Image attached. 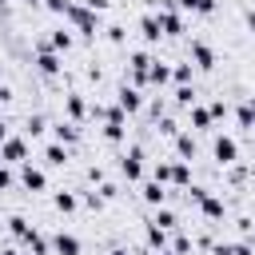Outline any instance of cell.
<instances>
[{"instance_id":"6da1fadb","label":"cell","mask_w":255,"mask_h":255,"mask_svg":"<svg viewBox=\"0 0 255 255\" xmlns=\"http://www.w3.org/2000/svg\"><path fill=\"white\" fill-rule=\"evenodd\" d=\"M64 24L72 28V32H80L84 40H96L100 32H104V16L100 12H92V8H84V4H68V12H64Z\"/></svg>"},{"instance_id":"7a4b0ae2","label":"cell","mask_w":255,"mask_h":255,"mask_svg":"<svg viewBox=\"0 0 255 255\" xmlns=\"http://www.w3.org/2000/svg\"><path fill=\"white\" fill-rule=\"evenodd\" d=\"M32 64H36V72H40V76H60V72H64V56H60V52H52L44 40H36V44H32Z\"/></svg>"},{"instance_id":"3957f363","label":"cell","mask_w":255,"mask_h":255,"mask_svg":"<svg viewBox=\"0 0 255 255\" xmlns=\"http://www.w3.org/2000/svg\"><path fill=\"white\" fill-rule=\"evenodd\" d=\"M116 167H120V175H124L128 183H139V179H143V171H147V167H143V147H139V143L124 147V155H120V163H116Z\"/></svg>"},{"instance_id":"277c9868","label":"cell","mask_w":255,"mask_h":255,"mask_svg":"<svg viewBox=\"0 0 255 255\" xmlns=\"http://www.w3.org/2000/svg\"><path fill=\"white\" fill-rule=\"evenodd\" d=\"M151 52L147 48H135L131 56H128V84H135V88H147V68H151Z\"/></svg>"},{"instance_id":"5b68a950","label":"cell","mask_w":255,"mask_h":255,"mask_svg":"<svg viewBox=\"0 0 255 255\" xmlns=\"http://www.w3.org/2000/svg\"><path fill=\"white\" fill-rule=\"evenodd\" d=\"M155 20H159V32H163V36H179V32H183V12L175 8V0H159Z\"/></svg>"},{"instance_id":"8992f818","label":"cell","mask_w":255,"mask_h":255,"mask_svg":"<svg viewBox=\"0 0 255 255\" xmlns=\"http://www.w3.org/2000/svg\"><path fill=\"white\" fill-rule=\"evenodd\" d=\"M116 108H124L128 116H139V112H143V88H135V84L124 80V84L116 88Z\"/></svg>"},{"instance_id":"52a82bcc","label":"cell","mask_w":255,"mask_h":255,"mask_svg":"<svg viewBox=\"0 0 255 255\" xmlns=\"http://www.w3.org/2000/svg\"><path fill=\"white\" fill-rule=\"evenodd\" d=\"M16 183L24 187V191H32V195H40V191H48V175H44V167H36V163H20V175H16Z\"/></svg>"},{"instance_id":"ba28073f","label":"cell","mask_w":255,"mask_h":255,"mask_svg":"<svg viewBox=\"0 0 255 255\" xmlns=\"http://www.w3.org/2000/svg\"><path fill=\"white\" fill-rule=\"evenodd\" d=\"M28 159V135H8L4 143H0V163H24Z\"/></svg>"},{"instance_id":"9c48e42d","label":"cell","mask_w":255,"mask_h":255,"mask_svg":"<svg viewBox=\"0 0 255 255\" xmlns=\"http://www.w3.org/2000/svg\"><path fill=\"white\" fill-rule=\"evenodd\" d=\"M211 155H215V163H219V167L235 163V159H239V139H235V135H215Z\"/></svg>"},{"instance_id":"30bf717a","label":"cell","mask_w":255,"mask_h":255,"mask_svg":"<svg viewBox=\"0 0 255 255\" xmlns=\"http://www.w3.org/2000/svg\"><path fill=\"white\" fill-rule=\"evenodd\" d=\"M187 56H191V64H195L199 72H211V68H215V48H211L207 40H191V44H187Z\"/></svg>"},{"instance_id":"8fae6325","label":"cell","mask_w":255,"mask_h":255,"mask_svg":"<svg viewBox=\"0 0 255 255\" xmlns=\"http://www.w3.org/2000/svg\"><path fill=\"white\" fill-rule=\"evenodd\" d=\"M64 116H68L72 124H84V120H88V100H84V92H64Z\"/></svg>"},{"instance_id":"7c38bea8","label":"cell","mask_w":255,"mask_h":255,"mask_svg":"<svg viewBox=\"0 0 255 255\" xmlns=\"http://www.w3.org/2000/svg\"><path fill=\"white\" fill-rule=\"evenodd\" d=\"M40 159H44L48 167H68V159H72V147H68V143H56V139H48V143H44V151H40Z\"/></svg>"},{"instance_id":"4fadbf2b","label":"cell","mask_w":255,"mask_h":255,"mask_svg":"<svg viewBox=\"0 0 255 255\" xmlns=\"http://www.w3.org/2000/svg\"><path fill=\"white\" fill-rule=\"evenodd\" d=\"M195 207H199V215H203L207 223H223V219H227V203H223V199H215L211 191H207V195H203Z\"/></svg>"},{"instance_id":"5bb4252c","label":"cell","mask_w":255,"mask_h":255,"mask_svg":"<svg viewBox=\"0 0 255 255\" xmlns=\"http://www.w3.org/2000/svg\"><path fill=\"white\" fill-rule=\"evenodd\" d=\"M139 199H143L147 207H163V203H167V187H163L159 179H143V187H139Z\"/></svg>"},{"instance_id":"9a60e30c","label":"cell","mask_w":255,"mask_h":255,"mask_svg":"<svg viewBox=\"0 0 255 255\" xmlns=\"http://www.w3.org/2000/svg\"><path fill=\"white\" fill-rule=\"evenodd\" d=\"M20 243H24L28 255H52V239H48L44 231H36V227H28V235H24Z\"/></svg>"},{"instance_id":"2e32d148","label":"cell","mask_w":255,"mask_h":255,"mask_svg":"<svg viewBox=\"0 0 255 255\" xmlns=\"http://www.w3.org/2000/svg\"><path fill=\"white\" fill-rule=\"evenodd\" d=\"M80 251H84V243L72 231H56L52 235V255H80Z\"/></svg>"},{"instance_id":"e0dca14e","label":"cell","mask_w":255,"mask_h":255,"mask_svg":"<svg viewBox=\"0 0 255 255\" xmlns=\"http://www.w3.org/2000/svg\"><path fill=\"white\" fill-rule=\"evenodd\" d=\"M52 139H56V143H68V147L80 143V124H72V120H56V124H52Z\"/></svg>"},{"instance_id":"ac0fdd59","label":"cell","mask_w":255,"mask_h":255,"mask_svg":"<svg viewBox=\"0 0 255 255\" xmlns=\"http://www.w3.org/2000/svg\"><path fill=\"white\" fill-rule=\"evenodd\" d=\"M44 44H48L52 52H60V56H64V52H72V44H76V36H72V28L64 24V28H52V36H48Z\"/></svg>"},{"instance_id":"d6986e66","label":"cell","mask_w":255,"mask_h":255,"mask_svg":"<svg viewBox=\"0 0 255 255\" xmlns=\"http://www.w3.org/2000/svg\"><path fill=\"white\" fill-rule=\"evenodd\" d=\"M171 143H175V155H179V159H187V163L199 155V143H195V135H191V131H179Z\"/></svg>"},{"instance_id":"ffe728a7","label":"cell","mask_w":255,"mask_h":255,"mask_svg":"<svg viewBox=\"0 0 255 255\" xmlns=\"http://www.w3.org/2000/svg\"><path fill=\"white\" fill-rule=\"evenodd\" d=\"M139 36H143V44H159V20H155V12H143L139 16Z\"/></svg>"},{"instance_id":"44dd1931","label":"cell","mask_w":255,"mask_h":255,"mask_svg":"<svg viewBox=\"0 0 255 255\" xmlns=\"http://www.w3.org/2000/svg\"><path fill=\"white\" fill-rule=\"evenodd\" d=\"M187 120H191V131H211V124H215L203 104H191V108H187Z\"/></svg>"},{"instance_id":"7402d4cb","label":"cell","mask_w":255,"mask_h":255,"mask_svg":"<svg viewBox=\"0 0 255 255\" xmlns=\"http://www.w3.org/2000/svg\"><path fill=\"white\" fill-rule=\"evenodd\" d=\"M187 183H191V163H187V159H171V179H167V187H179V191H183Z\"/></svg>"},{"instance_id":"603a6c76","label":"cell","mask_w":255,"mask_h":255,"mask_svg":"<svg viewBox=\"0 0 255 255\" xmlns=\"http://www.w3.org/2000/svg\"><path fill=\"white\" fill-rule=\"evenodd\" d=\"M167 251H171V255H191V251H195V239H191V235H183V231L175 227V231L167 235Z\"/></svg>"},{"instance_id":"cb8c5ba5","label":"cell","mask_w":255,"mask_h":255,"mask_svg":"<svg viewBox=\"0 0 255 255\" xmlns=\"http://www.w3.org/2000/svg\"><path fill=\"white\" fill-rule=\"evenodd\" d=\"M147 84H155V88L171 84V64H163V60L155 56V60H151V68H147Z\"/></svg>"},{"instance_id":"d4e9b609","label":"cell","mask_w":255,"mask_h":255,"mask_svg":"<svg viewBox=\"0 0 255 255\" xmlns=\"http://www.w3.org/2000/svg\"><path fill=\"white\" fill-rule=\"evenodd\" d=\"M167 235H171V231H163V227H155V223L147 219L143 239H147V247H151V251H167Z\"/></svg>"},{"instance_id":"484cf974","label":"cell","mask_w":255,"mask_h":255,"mask_svg":"<svg viewBox=\"0 0 255 255\" xmlns=\"http://www.w3.org/2000/svg\"><path fill=\"white\" fill-rule=\"evenodd\" d=\"M175 8L179 12H191V16H211L219 4L215 0H175Z\"/></svg>"},{"instance_id":"4316f807","label":"cell","mask_w":255,"mask_h":255,"mask_svg":"<svg viewBox=\"0 0 255 255\" xmlns=\"http://www.w3.org/2000/svg\"><path fill=\"white\" fill-rule=\"evenodd\" d=\"M52 207H56L60 215H72V211L80 207V195H76V191H56V195H52Z\"/></svg>"},{"instance_id":"83f0119b","label":"cell","mask_w":255,"mask_h":255,"mask_svg":"<svg viewBox=\"0 0 255 255\" xmlns=\"http://www.w3.org/2000/svg\"><path fill=\"white\" fill-rule=\"evenodd\" d=\"M151 223H155V227H163V231H175V227H179V215L163 203V207H155V211H151Z\"/></svg>"},{"instance_id":"f1b7e54d","label":"cell","mask_w":255,"mask_h":255,"mask_svg":"<svg viewBox=\"0 0 255 255\" xmlns=\"http://www.w3.org/2000/svg\"><path fill=\"white\" fill-rule=\"evenodd\" d=\"M211 255H255V247L247 239H235V243H215Z\"/></svg>"},{"instance_id":"f546056e","label":"cell","mask_w":255,"mask_h":255,"mask_svg":"<svg viewBox=\"0 0 255 255\" xmlns=\"http://www.w3.org/2000/svg\"><path fill=\"white\" fill-rule=\"evenodd\" d=\"M44 131H48V116H40V112H32V116L24 120V135H28V139H40Z\"/></svg>"},{"instance_id":"4dcf8cb0","label":"cell","mask_w":255,"mask_h":255,"mask_svg":"<svg viewBox=\"0 0 255 255\" xmlns=\"http://www.w3.org/2000/svg\"><path fill=\"white\" fill-rule=\"evenodd\" d=\"M100 135H104L108 143H124V139H128V124H112V120H108V124H100Z\"/></svg>"},{"instance_id":"1f68e13d","label":"cell","mask_w":255,"mask_h":255,"mask_svg":"<svg viewBox=\"0 0 255 255\" xmlns=\"http://www.w3.org/2000/svg\"><path fill=\"white\" fill-rule=\"evenodd\" d=\"M104 40H108L112 48H124V44H128V28H124V24H104Z\"/></svg>"},{"instance_id":"d6a6232c","label":"cell","mask_w":255,"mask_h":255,"mask_svg":"<svg viewBox=\"0 0 255 255\" xmlns=\"http://www.w3.org/2000/svg\"><path fill=\"white\" fill-rule=\"evenodd\" d=\"M195 104V84H175V108H191Z\"/></svg>"},{"instance_id":"836d02e7","label":"cell","mask_w":255,"mask_h":255,"mask_svg":"<svg viewBox=\"0 0 255 255\" xmlns=\"http://www.w3.org/2000/svg\"><path fill=\"white\" fill-rule=\"evenodd\" d=\"M155 131H159L163 139H175V135H179V124H175V116H159V120H155Z\"/></svg>"},{"instance_id":"e575fe53","label":"cell","mask_w":255,"mask_h":255,"mask_svg":"<svg viewBox=\"0 0 255 255\" xmlns=\"http://www.w3.org/2000/svg\"><path fill=\"white\" fill-rule=\"evenodd\" d=\"M171 80H175V84H191V80H195V64H175V68H171Z\"/></svg>"},{"instance_id":"d590c367","label":"cell","mask_w":255,"mask_h":255,"mask_svg":"<svg viewBox=\"0 0 255 255\" xmlns=\"http://www.w3.org/2000/svg\"><path fill=\"white\" fill-rule=\"evenodd\" d=\"M247 175H251V167H247V163H239V159H235V163H227V179H231V183H247Z\"/></svg>"},{"instance_id":"8d00e7d4","label":"cell","mask_w":255,"mask_h":255,"mask_svg":"<svg viewBox=\"0 0 255 255\" xmlns=\"http://www.w3.org/2000/svg\"><path fill=\"white\" fill-rule=\"evenodd\" d=\"M28 227H32V223H28L24 215H12V219H8V235H12V239H24Z\"/></svg>"},{"instance_id":"74e56055","label":"cell","mask_w":255,"mask_h":255,"mask_svg":"<svg viewBox=\"0 0 255 255\" xmlns=\"http://www.w3.org/2000/svg\"><path fill=\"white\" fill-rule=\"evenodd\" d=\"M235 120H239V128H255V112H251V104H247V100L235 108Z\"/></svg>"},{"instance_id":"f35d334b","label":"cell","mask_w":255,"mask_h":255,"mask_svg":"<svg viewBox=\"0 0 255 255\" xmlns=\"http://www.w3.org/2000/svg\"><path fill=\"white\" fill-rule=\"evenodd\" d=\"M96 191H100V199H104V203H112V199H120V187H116L112 179H104V183H96Z\"/></svg>"},{"instance_id":"ab89813d","label":"cell","mask_w":255,"mask_h":255,"mask_svg":"<svg viewBox=\"0 0 255 255\" xmlns=\"http://www.w3.org/2000/svg\"><path fill=\"white\" fill-rule=\"evenodd\" d=\"M80 203H84L88 211H104V199H100V191H80Z\"/></svg>"},{"instance_id":"60d3db41","label":"cell","mask_w":255,"mask_h":255,"mask_svg":"<svg viewBox=\"0 0 255 255\" xmlns=\"http://www.w3.org/2000/svg\"><path fill=\"white\" fill-rule=\"evenodd\" d=\"M207 112H211V120H227V112H231V108H227V100H211V104H207Z\"/></svg>"},{"instance_id":"b9f144b4","label":"cell","mask_w":255,"mask_h":255,"mask_svg":"<svg viewBox=\"0 0 255 255\" xmlns=\"http://www.w3.org/2000/svg\"><path fill=\"white\" fill-rule=\"evenodd\" d=\"M235 231H239V235H251V231H255V215H239V219H235Z\"/></svg>"},{"instance_id":"7bdbcfd3","label":"cell","mask_w":255,"mask_h":255,"mask_svg":"<svg viewBox=\"0 0 255 255\" xmlns=\"http://www.w3.org/2000/svg\"><path fill=\"white\" fill-rule=\"evenodd\" d=\"M8 187H16V175H12L8 163H0V191H8Z\"/></svg>"},{"instance_id":"ee69618b","label":"cell","mask_w":255,"mask_h":255,"mask_svg":"<svg viewBox=\"0 0 255 255\" xmlns=\"http://www.w3.org/2000/svg\"><path fill=\"white\" fill-rule=\"evenodd\" d=\"M76 4H84V8H92V12H100V16L112 8V0H76Z\"/></svg>"},{"instance_id":"f6af8a7d","label":"cell","mask_w":255,"mask_h":255,"mask_svg":"<svg viewBox=\"0 0 255 255\" xmlns=\"http://www.w3.org/2000/svg\"><path fill=\"white\" fill-rule=\"evenodd\" d=\"M68 4H72V0H44V8H48V12H56V16H64V12H68Z\"/></svg>"},{"instance_id":"bcb514c9","label":"cell","mask_w":255,"mask_h":255,"mask_svg":"<svg viewBox=\"0 0 255 255\" xmlns=\"http://www.w3.org/2000/svg\"><path fill=\"white\" fill-rule=\"evenodd\" d=\"M8 104H12V88H8V84H0V116H4V108H8Z\"/></svg>"},{"instance_id":"7dc6e473","label":"cell","mask_w":255,"mask_h":255,"mask_svg":"<svg viewBox=\"0 0 255 255\" xmlns=\"http://www.w3.org/2000/svg\"><path fill=\"white\" fill-rule=\"evenodd\" d=\"M88 179H92V183H104L108 175H104V167H88Z\"/></svg>"},{"instance_id":"c3c4849f","label":"cell","mask_w":255,"mask_h":255,"mask_svg":"<svg viewBox=\"0 0 255 255\" xmlns=\"http://www.w3.org/2000/svg\"><path fill=\"white\" fill-rule=\"evenodd\" d=\"M195 243H199V247H203V251H211V247H215V239H211V231H203V235H199V239H195Z\"/></svg>"},{"instance_id":"681fc988","label":"cell","mask_w":255,"mask_h":255,"mask_svg":"<svg viewBox=\"0 0 255 255\" xmlns=\"http://www.w3.org/2000/svg\"><path fill=\"white\" fill-rule=\"evenodd\" d=\"M243 20H247V28L255 32V8H247V12H243Z\"/></svg>"},{"instance_id":"f907efd6","label":"cell","mask_w":255,"mask_h":255,"mask_svg":"<svg viewBox=\"0 0 255 255\" xmlns=\"http://www.w3.org/2000/svg\"><path fill=\"white\" fill-rule=\"evenodd\" d=\"M4 139H8V120L0 116V143H4Z\"/></svg>"},{"instance_id":"816d5d0a","label":"cell","mask_w":255,"mask_h":255,"mask_svg":"<svg viewBox=\"0 0 255 255\" xmlns=\"http://www.w3.org/2000/svg\"><path fill=\"white\" fill-rule=\"evenodd\" d=\"M0 255H28V251H20V247H0Z\"/></svg>"},{"instance_id":"f5cc1de1","label":"cell","mask_w":255,"mask_h":255,"mask_svg":"<svg viewBox=\"0 0 255 255\" xmlns=\"http://www.w3.org/2000/svg\"><path fill=\"white\" fill-rule=\"evenodd\" d=\"M112 255H131V251L128 247H112Z\"/></svg>"},{"instance_id":"db71d44e","label":"cell","mask_w":255,"mask_h":255,"mask_svg":"<svg viewBox=\"0 0 255 255\" xmlns=\"http://www.w3.org/2000/svg\"><path fill=\"white\" fill-rule=\"evenodd\" d=\"M247 104H251V112H255V92H251V96H247Z\"/></svg>"},{"instance_id":"11a10c76","label":"cell","mask_w":255,"mask_h":255,"mask_svg":"<svg viewBox=\"0 0 255 255\" xmlns=\"http://www.w3.org/2000/svg\"><path fill=\"white\" fill-rule=\"evenodd\" d=\"M251 215H255V195H251Z\"/></svg>"},{"instance_id":"9f6ffc18","label":"cell","mask_w":255,"mask_h":255,"mask_svg":"<svg viewBox=\"0 0 255 255\" xmlns=\"http://www.w3.org/2000/svg\"><path fill=\"white\" fill-rule=\"evenodd\" d=\"M4 4H8V0H0V8H4Z\"/></svg>"}]
</instances>
